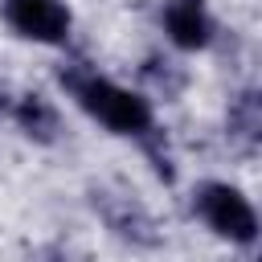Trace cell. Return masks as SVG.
<instances>
[{
  "mask_svg": "<svg viewBox=\"0 0 262 262\" xmlns=\"http://www.w3.org/2000/svg\"><path fill=\"white\" fill-rule=\"evenodd\" d=\"M70 94L78 98V106L86 115H94L102 127H111L115 135H147L151 131V106L147 98L98 78V74H66Z\"/></svg>",
  "mask_w": 262,
  "mask_h": 262,
  "instance_id": "6da1fadb",
  "label": "cell"
},
{
  "mask_svg": "<svg viewBox=\"0 0 262 262\" xmlns=\"http://www.w3.org/2000/svg\"><path fill=\"white\" fill-rule=\"evenodd\" d=\"M192 209H196V217H201L213 233H221V237H229V242H254V233H258V213H254V205H250L233 184H225V180L201 184Z\"/></svg>",
  "mask_w": 262,
  "mask_h": 262,
  "instance_id": "7a4b0ae2",
  "label": "cell"
},
{
  "mask_svg": "<svg viewBox=\"0 0 262 262\" xmlns=\"http://www.w3.org/2000/svg\"><path fill=\"white\" fill-rule=\"evenodd\" d=\"M0 8H4V20L29 41L57 45L70 33V8L61 0H0Z\"/></svg>",
  "mask_w": 262,
  "mask_h": 262,
  "instance_id": "3957f363",
  "label": "cell"
},
{
  "mask_svg": "<svg viewBox=\"0 0 262 262\" xmlns=\"http://www.w3.org/2000/svg\"><path fill=\"white\" fill-rule=\"evenodd\" d=\"M164 29H168L172 45H180V49H201L213 37V20H209L201 0H168Z\"/></svg>",
  "mask_w": 262,
  "mask_h": 262,
  "instance_id": "277c9868",
  "label": "cell"
},
{
  "mask_svg": "<svg viewBox=\"0 0 262 262\" xmlns=\"http://www.w3.org/2000/svg\"><path fill=\"white\" fill-rule=\"evenodd\" d=\"M16 123H20L33 139H53V131H57V111H53L49 98H41V94H25L20 106H16Z\"/></svg>",
  "mask_w": 262,
  "mask_h": 262,
  "instance_id": "5b68a950",
  "label": "cell"
}]
</instances>
